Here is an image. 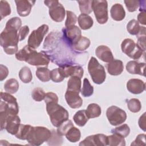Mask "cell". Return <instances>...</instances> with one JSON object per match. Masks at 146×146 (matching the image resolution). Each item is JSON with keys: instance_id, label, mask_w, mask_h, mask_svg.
I'll return each mask as SVG.
<instances>
[{"instance_id": "603a6c76", "label": "cell", "mask_w": 146, "mask_h": 146, "mask_svg": "<svg viewBox=\"0 0 146 146\" xmlns=\"http://www.w3.org/2000/svg\"><path fill=\"white\" fill-rule=\"evenodd\" d=\"M1 100L6 102L11 108L19 112L18 104L17 99L8 92H1Z\"/></svg>"}, {"instance_id": "bcb514c9", "label": "cell", "mask_w": 146, "mask_h": 146, "mask_svg": "<svg viewBox=\"0 0 146 146\" xmlns=\"http://www.w3.org/2000/svg\"><path fill=\"white\" fill-rule=\"evenodd\" d=\"M125 6L129 12H134L139 7L140 1H124Z\"/></svg>"}, {"instance_id": "7402d4cb", "label": "cell", "mask_w": 146, "mask_h": 146, "mask_svg": "<svg viewBox=\"0 0 146 146\" xmlns=\"http://www.w3.org/2000/svg\"><path fill=\"white\" fill-rule=\"evenodd\" d=\"M78 22L80 29L84 30L90 29L94 24L92 18L89 15L85 14H81L79 15Z\"/></svg>"}, {"instance_id": "60d3db41", "label": "cell", "mask_w": 146, "mask_h": 146, "mask_svg": "<svg viewBox=\"0 0 146 146\" xmlns=\"http://www.w3.org/2000/svg\"><path fill=\"white\" fill-rule=\"evenodd\" d=\"M74 126V124L71 120L67 119L63 122L59 127H58L56 132L60 136H63L66 134L68 131Z\"/></svg>"}, {"instance_id": "4fadbf2b", "label": "cell", "mask_w": 146, "mask_h": 146, "mask_svg": "<svg viewBox=\"0 0 146 146\" xmlns=\"http://www.w3.org/2000/svg\"><path fill=\"white\" fill-rule=\"evenodd\" d=\"M79 92L74 91H66L65 99L68 105L72 108H79L83 104V100L79 95Z\"/></svg>"}, {"instance_id": "cb8c5ba5", "label": "cell", "mask_w": 146, "mask_h": 146, "mask_svg": "<svg viewBox=\"0 0 146 146\" xmlns=\"http://www.w3.org/2000/svg\"><path fill=\"white\" fill-rule=\"evenodd\" d=\"M89 118L87 116L86 110H79L77 111L73 116V120L75 123L79 126L83 127L88 121Z\"/></svg>"}, {"instance_id": "d4e9b609", "label": "cell", "mask_w": 146, "mask_h": 146, "mask_svg": "<svg viewBox=\"0 0 146 146\" xmlns=\"http://www.w3.org/2000/svg\"><path fill=\"white\" fill-rule=\"evenodd\" d=\"M50 72L51 71H50L47 67L41 66L38 67L35 74L39 80L43 82H46L51 79Z\"/></svg>"}, {"instance_id": "30bf717a", "label": "cell", "mask_w": 146, "mask_h": 146, "mask_svg": "<svg viewBox=\"0 0 146 146\" xmlns=\"http://www.w3.org/2000/svg\"><path fill=\"white\" fill-rule=\"evenodd\" d=\"M48 31V26L47 25H42L37 29L32 31L28 38V46L35 49L41 44L44 36Z\"/></svg>"}, {"instance_id": "ffe728a7", "label": "cell", "mask_w": 146, "mask_h": 146, "mask_svg": "<svg viewBox=\"0 0 146 146\" xmlns=\"http://www.w3.org/2000/svg\"><path fill=\"white\" fill-rule=\"evenodd\" d=\"M108 72L113 76L120 75L124 70L123 62L118 59H113L106 65Z\"/></svg>"}, {"instance_id": "44dd1931", "label": "cell", "mask_w": 146, "mask_h": 146, "mask_svg": "<svg viewBox=\"0 0 146 146\" xmlns=\"http://www.w3.org/2000/svg\"><path fill=\"white\" fill-rule=\"evenodd\" d=\"M110 14L111 18L116 21H121L125 17V11L120 3L114 4L111 7Z\"/></svg>"}, {"instance_id": "484cf974", "label": "cell", "mask_w": 146, "mask_h": 146, "mask_svg": "<svg viewBox=\"0 0 146 146\" xmlns=\"http://www.w3.org/2000/svg\"><path fill=\"white\" fill-rule=\"evenodd\" d=\"M81 79L78 76H71L67 82V90L80 92L81 90Z\"/></svg>"}, {"instance_id": "681fc988", "label": "cell", "mask_w": 146, "mask_h": 146, "mask_svg": "<svg viewBox=\"0 0 146 146\" xmlns=\"http://www.w3.org/2000/svg\"><path fill=\"white\" fill-rule=\"evenodd\" d=\"M29 28L28 26H23L20 28L18 31V36L19 39V41L24 40L29 33Z\"/></svg>"}, {"instance_id": "83f0119b", "label": "cell", "mask_w": 146, "mask_h": 146, "mask_svg": "<svg viewBox=\"0 0 146 146\" xmlns=\"http://www.w3.org/2000/svg\"><path fill=\"white\" fill-rule=\"evenodd\" d=\"M108 139V145L110 146H125V141L124 137L116 134L112 133V135L107 136Z\"/></svg>"}, {"instance_id": "e575fe53", "label": "cell", "mask_w": 146, "mask_h": 146, "mask_svg": "<svg viewBox=\"0 0 146 146\" xmlns=\"http://www.w3.org/2000/svg\"><path fill=\"white\" fill-rule=\"evenodd\" d=\"M128 110L133 113L138 112L141 108V104L140 100L136 98H132L126 101Z\"/></svg>"}, {"instance_id": "5b68a950", "label": "cell", "mask_w": 146, "mask_h": 146, "mask_svg": "<svg viewBox=\"0 0 146 146\" xmlns=\"http://www.w3.org/2000/svg\"><path fill=\"white\" fill-rule=\"evenodd\" d=\"M88 71L94 83L102 84L106 80V73L104 67L94 56L91 57L88 64Z\"/></svg>"}, {"instance_id": "4316f807", "label": "cell", "mask_w": 146, "mask_h": 146, "mask_svg": "<svg viewBox=\"0 0 146 146\" xmlns=\"http://www.w3.org/2000/svg\"><path fill=\"white\" fill-rule=\"evenodd\" d=\"M87 116L89 119L99 117L102 113L100 107L96 103H91L88 106L86 110Z\"/></svg>"}, {"instance_id": "d6986e66", "label": "cell", "mask_w": 146, "mask_h": 146, "mask_svg": "<svg viewBox=\"0 0 146 146\" xmlns=\"http://www.w3.org/2000/svg\"><path fill=\"white\" fill-rule=\"evenodd\" d=\"M145 63H139L136 60H131L126 64V70L131 74H138L145 76Z\"/></svg>"}, {"instance_id": "7dc6e473", "label": "cell", "mask_w": 146, "mask_h": 146, "mask_svg": "<svg viewBox=\"0 0 146 146\" xmlns=\"http://www.w3.org/2000/svg\"><path fill=\"white\" fill-rule=\"evenodd\" d=\"M145 135L141 133L137 136L136 139L131 144V145H145Z\"/></svg>"}, {"instance_id": "f35d334b", "label": "cell", "mask_w": 146, "mask_h": 146, "mask_svg": "<svg viewBox=\"0 0 146 146\" xmlns=\"http://www.w3.org/2000/svg\"><path fill=\"white\" fill-rule=\"evenodd\" d=\"M112 133L117 134L123 137H126L129 134L130 128L127 124H123L120 126L117 127L111 131Z\"/></svg>"}, {"instance_id": "8fae6325", "label": "cell", "mask_w": 146, "mask_h": 146, "mask_svg": "<svg viewBox=\"0 0 146 146\" xmlns=\"http://www.w3.org/2000/svg\"><path fill=\"white\" fill-rule=\"evenodd\" d=\"M62 37L70 46L75 44L82 36L81 30L75 25L65 27L62 29Z\"/></svg>"}, {"instance_id": "d590c367", "label": "cell", "mask_w": 146, "mask_h": 146, "mask_svg": "<svg viewBox=\"0 0 146 146\" xmlns=\"http://www.w3.org/2000/svg\"><path fill=\"white\" fill-rule=\"evenodd\" d=\"M141 26L139 25V23L136 19H131L128 22L127 25V30L128 32L133 35H137L140 30Z\"/></svg>"}, {"instance_id": "f6af8a7d", "label": "cell", "mask_w": 146, "mask_h": 146, "mask_svg": "<svg viewBox=\"0 0 146 146\" xmlns=\"http://www.w3.org/2000/svg\"><path fill=\"white\" fill-rule=\"evenodd\" d=\"M62 136L58 134L54 130L51 132V136L50 139L47 141L48 145H60L62 143L63 139Z\"/></svg>"}, {"instance_id": "db71d44e", "label": "cell", "mask_w": 146, "mask_h": 146, "mask_svg": "<svg viewBox=\"0 0 146 146\" xmlns=\"http://www.w3.org/2000/svg\"><path fill=\"white\" fill-rule=\"evenodd\" d=\"M145 13V11H141L137 15V22L143 25H146Z\"/></svg>"}, {"instance_id": "d6a6232c", "label": "cell", "mask_w": 146, "mask_h": 146, "mask_svg": "<svg viewBox=\"0 0 146 146\" xmlns=\"http://www.w3.org/2000/svg\"><path fill=\"white\" fill-rule=\"evenodd\" d=\"M31 127L32 126L29 124H21L19 130L15 134L16 137L20 140H27Z\"/></svg>"}, {"instance_id": "b9f144b4", "label": "cell", "mask_w": 146, "mask_h": 146, "mask_svg": "<svg viewBox=\"0 0 146 146\" xmlns=\"http://www.w3.org/2000/svg\"><path fill=\"white\" fill-rule=\"evenodd\" d=\"M11 10L10 4L6 1H1L0 2V15L1 19L4 17L9 15L11 14Z\"/></svg>"}, {"instance_id": "1f68e13d", "label": "cell", "mask_w": 146, "mask_h": 146, "mask_svg": "<svg viewBox=\"0 0 146 146\" xmlns=\"http://www.w3.org/2000/svg\"><path fill=\"white\" fill-rule=\"evenodd\" d=\"M19 77L21 80L24 83H30L33 79L31 70L27 66L23 67L19 72Z\"/></svg>"}, {"instance_id": "836d02e7", "label": "cell", "mask_w": 146, "mask_h": 146, "mask_svg": "<svg viewBox=\"0 0 146 146\" xmlns=\"http://www.w3.org/2000/svg\"><path fill=\"white\" fill-rule=\"evenodd\" d=\"M79 3L80 11L82 14H85L88 15L92 11V1L90 0H82L77 1Z\"/></svg>"}, {"instance_id": "9a60e30c", "label": "cell", "mask_w": 146, "mask_h": 146, "mask_svg": "<svg viewBox=\"0 0 146 146\" xmlns=\"http://www.w3.org/2000/svg\"><path fill=\"white\" fill-rule=\"evenodd\" d=\"M17 11L19 16L26 17L29 15L31 12L32 6L35 3V1L27 0H18L15 1Z\"/></svg>"}, {"instance_id": "ab89813d", "label": "cell", "mask_w": 146, "mask_h": 146, "mask_svg": "<svg viewBox=\"0 0 146 146\" xmlns=\"http://www.w3.org/2000/svg\"><path fill=\"white\" fill-rule=\"evenodd\" d=\"M22 21L18 17H13L7 21L6 22L5 28L14 29L18 31L21 27Z\"/></svg>"}, {"instance_id": "e0dca14e", "label": "cell", "mask_w": 146, "mask_h": 146, "mask_svg": "<svg viewBox=\"0 0 146 146\" xmlns=\"http://www.w3.org/2000/svg\"><path fill=\"white\" fill-rule=\"evenodd\" d=\"M128 91L133 94H140L145 89V83L139 79H131L127 83Z\"/></svg>"}, {"instance_id": "f1b7e54d", "label": "cell", "mask_w": 146, "mask_h": 146, "mask_svg": "<svg viewBox=\"0 0 146 146\" xmlns=\"http://www.w3.org/2000/svg\"><path fill=\"white\" fill-rule=\"evenodd\" d=\"M90 43L91 42L88 38L84 36H82L78 41L72 46V47L75 51H84L89 47Z\"/></svg>"}, {"instance_id": "f5cc1de1", "label": "cell", "mask_w": 146, "mask_h": 146, "mask_svg": "<svg viewBox=\"0 0 146 146\" xmlns=\"http://www.w3.org/2000/svg\"><path fill=\"white\" fill-rule=\"evenodd\" d=\"M145 112H144L139 118L138 124L139 127L143 130L144 132L145 131Z\"/></svg>"}, {"instance_id": "7a4b0ae2", "label": "cell", "mask_w": 146, "mask_h": 146, "mask_svg": "<svg viewBox=\"0 0 146 146\" xmlns=\"http://www.w3.org/2000/svg\"><path fill=\"white\" fill-rule=\"evenodd\" d=\"M19 41L17 30L5 28L0 35V43L4 51L8 55L16 54L18 51Z\"/></svg>"}, {"instance_id": "f907efd6", "label": "cell", "mask_w": 146, "mask_h": 146, "mask_svg": "<svg viewBox=\"0 0 146 146\" xmlns=\"http://www.w3.org/2000/svg\"><path fill=\"white\" fill-rule=\"evenodd\" d=\"M137 38V46L144 52H145V35L139 36Z\"/></svg>"}, {"instance_id": "4dcf8cb0", "label": "cell", "mask_w": 146, "mask_h": 146, "mask_svg": "<svg viewBox=\"0 0 146 146\" xmlns=\"http://www.w3.org/2000/svg\"><path fill=\"white\" fill-rule=\"evenodd\" d=\"M19 83L14 78L8 79L4 84L5 90L11 94L16 93L19 89Z\"/></svg>"}, {"instance_id": "5bb4252c", "label": "cell", "mask_w": 146, "mask_h": 146, "mask_svg": "<svg viewBox=\"0 0 146 146\" xmlns=\"http://www.w3.org/2000/svg\"><path fill=\"white\" fill-rule=\"evenodd\" d=\"M21 125V119L19 117L16 115H10L7 118L4 129H6L7 132L11 135H14L18 132Z\"/></svg>"}, {"instance_id": "9c48e42d", "label": "cell", "mask_w": 146, "mask_h": 146, "mask_svg": "<svg viewBox=\"0 0 146 146\" xmlns=\"http://www.w3.org/2000/svg\"><path fill=\"white\" fill-rule=\"evenodd\" d=\"M106 116L110 123L113 126L123 123L127 119L126 112L123 110L115 106H110L107 108Z\"/></svg>"}, {"instance_id": "6da1fadb", "label": "cell", "mask_w": 146, "mask_h": 146, "mask_svg": "<svg viewBox=\"0 0 146 146\" xmlns=\"http://www.w3.org/2000/svg\"><path fill=\"white\" fill-rule=\"evenodd\" d=\"M15 58L19 61H25L30 65L40 67H47L50 61V57L44 51L38 52L28 45L19 50L15 54Z\"/></svg>"}, {"instance_id": "c3c4849f", "label": "cell", "mask_w": 146, "mask_h": 146, "mask_svg": "<svg viewBox=\"0 0 146 146\" xmlns=\"http://www.w3.org/2000/svg\"><path fill=\"white\" fill-rule=\"evenodd\" d=\"M44 100L46 104L49 102L58 103V97L56 94L50 92L46 94Z\"/></svg>"}, {"instance_id": "7bdbcfd3", "label": "cell", "mask_w": 146, "mask_h": 146, "mask_svg": "<svg viewBox=\"0 0 146 146\" xmlns=\"http://www.w3.org/2000/svg\"><path fill=\"white\" fill-rule=\"evenodd\" d=\"M46 94L43 90L40 87H36L33 89L31 92L33 99L36 102H41L44 100Z\"/></svg>"}, {"instance_id": "ee69618b", "label": "cell", "mask_w": 146, "mask_h": 146, "mask_svg": "<svg viewBox=\"0 0 146 146\" xmlns=\"http://www.w3.org/2000/svg\"><path fill=\"white\" fill-rule=\"evenodd\" d=\"M66 15L67 18L65 22V27H68L75 25L78 20V18L75 14L71 11L67 10Z\"/></svg>"}, {"instance_id": "2e32d148", "label": "cell", "mask_w": 146, "mask_h": 146, "mask_svg": "<svg viewBox=\"0 0 146 146\" xmlns=\"http://www.w3.org/2000/svg\"><path fill=\"white\" fill-rule=\"evenodd\" d=\"M62 69L64 76L66 78L71 76H78L80 79L83 76L84 70L80 65H64L60 67Z\"/></svg>"}, {"instance_id": "277c9868", "label": "cell", "mask_w": 146, "mask_h": 146, "mask_svg": "<svg viewBox=\"0 0 146 146\" xmlns=\"http://www.w3.org/2000/svg\"><path fill=\"white\" fill-rule=\"evenodd\" d=\"M51 136V131L46 127H31L26 140L30 145L38 146L44 142L47 141Z\"/></svg>"}, {"instance_id": "8d00e7d4", "label": "cell", "mask_w": 146, "mask_h": 146, "mask_svg": "<svg viewBox=\"0 0 146 146\" xmlns=\"http://www.w3.org/2000/svg\"><path fill=\"white\" fill-rule=\"evenodd\" d=\"M50 78L55 83H59L62 82L65 78L62 69L60 67L56 68L51 71Z\"/></svg>"}, {"instance_id": "3957f363", "label": "cell", "mask_w": 146, "mask_h": 146, "mask_svg": "<svg viewBox=\"0 0 146 146\" xmlns=\"http://www.w3.org/2000/svg\"><path fill=\"white\" fill-rule=\"evenodd\" d=\"M46 111L52 124L55 127H59L63 122L68 119V111L58 103H46Z\"/></svg>"}, {"instance_id": "ba28073f", "label": "cell", "mask_w": 146, "mask_h": 146, "mask_svg": "<svg viewBox=\"0 0 146 146\" xmlns=\"http://www.w3.org/2000/svg\"><path fill=\"white\" fill-rule=\"evenodd\" d=\"M121 48L123 53L135 60L140 59L143 55L145 54V52L137 46L134 40L129 38H126L123 40Z\"/></svg>"}, {"instance_id": "816d5d0a", "label": "cell", "mask_w": 146, "mask_h": 146, "mask_svg": "<svg viewBox=\"0 0 146 146\" xmlns=\"http://www.w3.org/2000/svg\"><path fill=\"white\" fill-rule=\"evenodd\" d=\"M9 74V70L7 67L3 64L0 65V81L3 80L6 78Z\"/></svg>"}, {"instance_id": "52a82bcc", "label": "cell", "mask_w": 146, "mask_h": 146, "mask_svg": "<svg viewBox=\"0 0 146 146\" xmlns=\"http://www.w3.org/2000/svg\"><path fill=\"white\" fill-rule=\"evenodd\" d=\"M44 3L49 8V15L54 21L61 22L64 20L65 9L58 1H44Z\"/></svg>"}, {"instance_id": "74e56055", "label": "cell", "mask_w": 146, "mask_h": 146, "mask_svg": "<svg viewBox=\"0 0 146 146\" xmlns=\"http://www.w3.org/2000/svg\"><path fill=\"white\" fill-rule=\"evenodd\" d=\"M82 96L84 97H90L94 93V87L90 84L88 79L87 78H84L83 79V87L80 90Z\"/></svg>"}, {"instance_id": "ac0fdd59", "label": "cell", "mask_w": 146, "mask_h": 146, "mask_svg": "<svg viewBox=\"0 0 146 146\" xmlns=\"http://www.w3.org/2000/svg\"><path fill=\"white\" fill-rule=\"evenodd\" d=\"M96 56L104 62L109 63L114 58L111 49L105 45L99 46L95 50Z\"/></svg>"}, {"instance_id": "8992f818", "label": "cell", "mask_w": 146, "mask_h": 146, "mask_svg": "<svg viewBox=\"0 0 146 146\" xmlns=\"http://www.w3.org/2000/svg\"><path fill=\"white\" fill-rule=\"evenodd\" d=\"M92 11L99 24L106 23L108 19V3L106 0H94L92 3Z\"/></svg>"}, {"instance_id": "f546056e", "label": "cell", "mask_w": 146, "mask_h": 146, "mask_svg": "<svg viewBox=\"0 0 146 146\" xmlns=\"http://www.w3.org/2000/svg\"><path fill=\"white\" fill-rule=\"evenodd\" d=\"M65 136L69 141L71 143H76L80 140L81 133L78 128L73 126L68 131Z\"/></svg>"}, {"instance_id": "7c38bea8", "label": "cell", "mask_w": 146, "mask_h": 146, "mask_svg": "<svg viewBox=\"0 0 146 146\" xmlns=\"http://www.w3.org/2000/svg\"><path fill=\"white\" fill-rule=\"evenodd\" d=\"M80 146H105L108 145L107 136L98 133L87 136L79 144Z\"/></svg>"}]
</instances>
